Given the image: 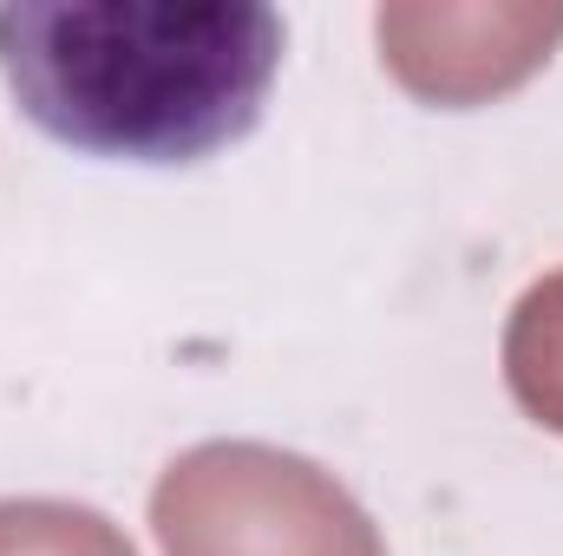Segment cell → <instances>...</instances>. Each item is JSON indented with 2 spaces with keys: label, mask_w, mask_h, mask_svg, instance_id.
Returning <instances> with one entry per match:
<instances>
[{
  "label": "cell",
  "mask_w": 563,
  "mask_h": 556,
  "mask_svg": "<svg viewBox=\"0 0 563 556\" xmlns=\"http://www.w3.org/2000/svg\"><path fill=\"white\" fill-rule=\"evenodd\" d=\"M0 556H132V544L79 504H0Z\"/></svg>",
  "instance_id": "5"
},
{
  "label": "cell",
  "mask_w": 563,
  "mask_h": 556,
  "mask_svg": "<svg viewBox=\"0 0 563 556\" xmlns=\"http://www.w3.org/2000/svg\"><path fill=\"white\" fill-rule=\"evenodd\" d=\"M505 367H511L518 400L563 432V276L538 281L525 294L511 341H505Z\"/></svg>",
  "instance_id": "4"
},
{
  "label": "cell",
  "mask_w": 563,
  "mask_h": 556,
  "mask_svg": "<svg viewBox=\"0 0 563 556\" xmlns=\"http://www.w3.org/2000/svg\"><path fill=\"white\" fill-rule=\"evenodd\" d=\"M0 73L46 138L197 164L236 144L282 73V13L250 0H13Z\"/></svg>",
  "instance_id": "1"
},
{
  "label": "cell",
  "mask_w": 563,
  "mask_h": 556,
  "mask_svg": "<svg viewBox=\"0 0 563 556\" xmlns=\"http://www.w3.org/2000/svg\"><path fill=\"white\" fill-rule=\"evenodd\" d=\"M374 33L413 92L472 105L551 59L563 7H380Z\"/></svg>",
  "instance_id": "3"
},
{
  "label": "cell",
  "mask_w": 563,
  "mask_h": 556,
  "mask_svg": "<svg viewBox=\"0 0 563 556\" xmlns=\"http://www.w3.org/2000/svg\"><path fill=\"white\" fill-rule=\"evenodd\" d=\"M164 556H380L367 511L308 458L197 445L157 485Z\"/></svg>",
  "instance_id": "2"
}]
</instances>
